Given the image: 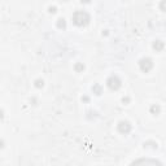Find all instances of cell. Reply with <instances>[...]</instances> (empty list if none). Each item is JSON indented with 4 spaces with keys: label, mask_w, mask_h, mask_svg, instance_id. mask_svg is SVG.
<instances>
[{
    "label": "cell",
    "mask_w": 166,
    "mask_h": 166,
    "mask_svg": "<svg viewBox=\"0 0 166 166\" xmlns=\"http://www.w3.org/2000/svg\"><path fill=\"white\" fill-rule=\"evenodd\" d=\"M73 21H74V24L78 25V26H84V25L88 24L90 14L84 11H77L73 14Z\"/></svg>",
    "instance_id": "cell-1"
},
{
    "label": "cell",
    "mask_w": 166,
    "mask_h": 166,
    "mask_svg": "<svg viewBox=\"0 0 166 166\" xmlns=\"http://www.w3.org/2000/svg\"><path fill=\"white\" fill-rule=\"evenodd\" d=\"M131 166H162V165L158 161H156V160H149V158L144 160V158H142V160H138V161L132 162Z\"/></svg>",
    "instance_id": "cell-2"
},
{
    "label": "cell",
    "mask_w": 166,
    "mask_h": 166,
    "mask_svg": "<svg viewBox=\"0 0 166 166\" xmlns=\"http://www.w3.org/2000/svg\"><path fill=\"white\" fill-rule=\"evenodd\" d=\"M106 84H108V87L110 90H118L119 87H121V79L116 75H112V77L108 78Z\"/></svg>",
    "instance_id": "cell-3"
},
{
    "label": "cell",
    "mask_w": 166,
    "mask_h": 166,
    "mask_svg": "<svg viewBox=\"0 0 166 166\" xmlns=\"http://www.w3.org/2000/svg\"><path fill=\"white\" fill-rule=\"evenodd\" d=\"M139 66H140V69L143 71H149L153 68V63H152L151 58L145 57V58H142V60L139 61Z\"/></svg>",
    "instance_id": "cell-4"
},
{
    "label": "cell",
    "mask_w": 166,
    "mask_h": 166,
    "mask_svg": "<svg viewBox=\"0 0 166 166\" xmlns=\"http://www.w3.org/2000/svg\"><path fill=\"white\" fill-rule=\"evenodd\" d=\"M118 131L122 134H129L131 131V125L127 121H121L118 123Z\"/></svg>",
    "instance_id": "cell-5"
},
{
    "label": "cell",
    "mask_w": 166,
    "mask_h": 166,
    "mask_svg": "<svg viewBox=\"0 0 166 166\" xmlns=\"http://www.w3.org/2000/svg\"><path fill=\"white\" fill-rule=\"evenodd\" d=\"M153 48L156 51H161L162 48H164V43H162L161 40H156L155 43H153Z\"/></svg>",
    "instance_id": "cell-6"
},
{
    "label": "cell",
    "mask_w": 166,
    "mask_h": 166,
    "mask_svg": "<svg viewBox=\"0 0 166 166\" xmlns=\"http://www.w3.org/2000/svg\"><path fill=\"white\" fill-rule=\"evenodd\" d=\"M151 112L152 113H160V106H158V105H153L151 108Z\"/></svg>",
    "instance_id": "cell-7"
},
{
    "label": "cell",
    "mask_w": 166,
    "mask_h": 166,
    "mask_svg": "<svg viewBox=\"0 0 166 166\" xmlns=\"http://www.w3.org/2000/svg\"><path fill=\"white\" fill-rule=\"evenodd\" d=\"M57 25H58V27H65V19L64 18H58Z\"/></svg>",
    "instance_id": "cell-8"
},
{
    "label": "cell",
    "mask_w": 166,
    "mask_h": 166,
    "mask_svg": "<svg viewBox=\"0 0 166 166\" xmlns=\"http://www.w3.org/2000/svg\"><path fill=\"white\" fill-rule=\"evenodd\" d=\"M92 90H93V91H96L97 95H100V91H101V88H100V86H95Z\"/></svg>",
    "instance_id": "cell-9"
},
{
    "label": "cell",
    "mask_w": 166,
    "mask_h": 166,
    "mask_svg": "<svg viewBox=\"0 0 166 166\" xmlns=\"http://www.w3.org/2000/svg\"><path fill=\"white\" fill-rule=\"evenodd\" d=\"M75 69H77V70H83L84 66H83V65H80V64H78L77 66H75Z\"/></svg>",
    "instance_id": "cell-10"
},
{
    "label": "cell",
    "mask_w": 166,
    "mask_h": 166,
    "mask_svg": "<svg viewBox=\"0 0 166 166\" xmlns=\"http://www.w3.org/2000/svg\"><path fill=\"white\" fill-rule=\"evenodd\" d=\"M42 86H43V80L38 79V80H37V87H42Z\"/></svg>",
    "instance_id": "cell-11"
},
{
    "label": "cell",
    "mask_w": 166,
    "mask_h": 166,
    "mask_svg": "<svg viewBox=\"0 0 166 166\" xmlns=\"http://www.w3.org/2000/svg\"><path fill=\"white\" fill-rule=\"evenodd\" d=\"M160 6L164 11H166V1H161V4H160Z\"/></svg>",
    "instance_id": "cell-12"
},
{
    "label": "cell",
    "mask_w": 166,
    "mask_h": 166,
    "mask_svg": "<svg viewBox=\"0 0 166 166\" xmlns=\"http://www.w3.org/2000/svg\"><path fill=\"white\" fill-rule=\"evenodd\" d=\"M50 12H56V8H55V6H51V8H50Z\"/></svg>",
    "instance_id": "cell-13"
}]
</instances>
